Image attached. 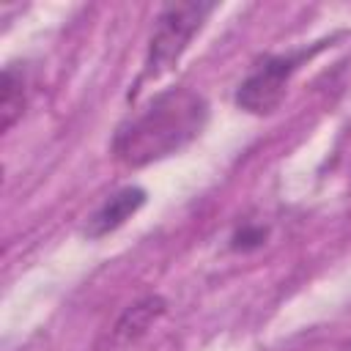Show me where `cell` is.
Here are the masks:
<instances>
[{"label":"cell","instance_id":"7a4b0ae2","mask_svg":"<svg viewBox=\"0 0 351 351\" xmlns=\"http://www.w3.org/2000/svg\"><path fill=\"white\" fill-rule=\"evenodd\" d=\"M214 11L211 3H176L165 5L162 14L156 16V27L148 44L145 55V77H159L176 60L184 55L195 33L203 27L206 16Z\"/></svg>","mask_w":351,"mask_h":351},{"label":"cell","instance_id":"3957f363","mask_svg":"<svg viewBox=\"0 0 351 351\" xmlns=\"http://www.w3.org/2000/svg\"><path fill=\"white\" fill-rule=\"evenodd\" d=\"M307 58V52H288V55H269L263 58L241 82L236 90V104L252 115L271 112L282 96L285 88L299 69V63Z\"/></svg>","mask_w":351,"mask_h":351},{"label":"cell","instance_id":"6da1fadb","mask_svg":"<svg viewBox=\"0 0 351 351\" xmlns=\"http://www.w3.org/2000/svg\"><path fill=\"white\" fill-rule=\"evenodd\" d=\"M206 121L208 104L197 90L184 85L167 88L118 126L112 154L126 167H145L186 148Z\"/></svg>","mask_w":351,"mask_h":351},{"label":"cell","instance_id":"8992f818","mask_svg":"<svg viewBox=\"0 0 351 351\" xmlns=\"http://www.w3.org/2000/svg\"><path fill=\"white\" fill-rule=\"evenodd\" d=\"M162 310H165V307H162V299H156V296H148V299L137 302V304L129 307V310L123 313V318L118 321V326H115L118 337H134V335L145 332L148 324H151Z\"/></svg>","mask_w":351,"mask_h":351},{"label":"cell","instance_id":"277c9868","mask_svg":"<svg viewBox=\"0 0 351 351\" xmlns=\"http://www.w3.org/2000/svg\"><path fill=\"white\" fill-rule=\"evenodd\" d=\"M143 203H145V189H140V186H123V189H118L115 195H110L90 214L85 233L90 239H99V236H107V233L118 230Z\"/></svg>","mask_w":351,"mask_h":351},{"label":"cell","instance_id":"5b68a950","mask_svg":"<svg viewBox=\"0 0 351 351\" xmlns=\"http://www.w3.org/2000/svg\"><path fill=\"white\" fill-rule=\"evenodd\" d=\"M27 107V71L22 66H5L3 88H0V112H3V132H8Z\"/></svg>","mask_w":351,"mask_h":351}]
</instances>
